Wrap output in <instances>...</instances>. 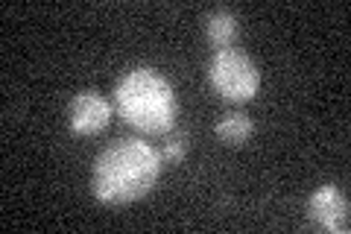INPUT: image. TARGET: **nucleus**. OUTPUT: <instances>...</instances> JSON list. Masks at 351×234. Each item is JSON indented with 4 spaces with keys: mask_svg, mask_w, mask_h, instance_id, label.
<instances>
[{
    "mask_svg": "<svg viewBox=\"0 0 351 234\" xmlns=\"http://www.w3.org/2000/svg\"><path fill=\"white\" fill-rule=\"evenodd\" d=\"M161 176V152L144 138H117L94 159L91 194L106 205L147 196Z\"/></svg>",
    "mask_w": 351,
    "mask_h": 234,
    "instance_id": "1",
    "label": "nucleus"
},
{
    "mask_svg": "<svg viewBox=\"0 0 351 234\" xmlns=\"http://www.w3.org/2000/svg\"><path fill=\"white\" fill-rule=\"evenodd\" d=\"M114 106L120 117L141 132H167L179 111V97L167 76L156 68H129L114 85Z\"/></svg>",
    "mask_w": 351,
    "mask_h": 234,
    "instance_id": "2",
    "label": "nucleus"
},
{
    "mask_svg": "<svg viewBox=\"0 0 351 234\" xmlns=\"http://www.w3.org/2000/svg\"><path fill=\"white\" fill-rule=\"evenodd\" d=\"M208 82L211 88L226 97V100H234V103H246L258 94L261 88V71L252 56H246L243 50H234V47H226V50H217L208 62Z\"/></svg>",
    "mask_w": 351,
    "mask_h": 234,
    "instance_id": "3",
    "label": "nucleus"
},
{
    "mask_svg": "<svg viewBox=\"0 0 351 234\" xmlns=\"http://www.w3.org/2000/svg\"><path fill=\"white\" fill-rule=\"evenodd\" d=\"M112 120V106L97 88H85L68 106V126L76 135H97Z\"/></svg>",
    "mask_w": 351,
    "mask_h": 234,
    "instance_id": "4",
    "label": "nucleus"
},
{
    "mask_svg": "<svg viewBox=\"0 0 351 234\" xmlns=\"http://www.w3.org/2000/svg\"><path fill=\"white\" fill-rule=\"evenodd\" d=\"M307 214H311L316 226H322L328 231H348V226H351L348 196L339 191L337 185L316 187L311 199H307Z\"/></svg>",
    "mask_w": 351,
    "mask_h": 234,
    "instance_id": "5",
    "label": "nucleus"
},
{
    "mask_svg": "<svg viewBox=\"0 0 351 234\" xmlns=\"http://www.w3.org/2000/svg\"><path fill=\"white\" fill-rule=\"evenodd\" d=\"M237 30H240V21L232 9H214V12H208V18H205V38L211 41L217 50L232 47V41L237 38Z\"/></svg>",
    "mask_w": 351,
    "mask_h": 234,
    "instance_id": "6",
    "label": "nucleus"
},
{
    "mask_svg": "<svg viewBox=\"0 0 351 234\" xmlns=\"http://www.w3.org/2000/svg\"><path fill=\"white\" fill-rule=\"evenodd\" d=\"M217 138L223 143H232V147H240V143H246L252 135H255V124H252V117L243 115V111H228L217 120Z\"/></svg>",
    "mask_w": 351,
    "mask_h": 234,
    "instance_id": "7",
    "label": "nucleus"
},
{
    "mask_svg": "<svg viewBox=\"0 0 351 234\" xmlns=\"http://www.w3.org/2000/svg\"><path fill=\"white\" fill-rule=\"evenodd\" d=\"M158 152H161V161H182L184 152H188V135L184 132H170Z\"/></svg>",
    "mask_w": 351,
    "mask_h": 234,
    "instance_id": "8",
    "label": "nucleus"
}]
</instances>
